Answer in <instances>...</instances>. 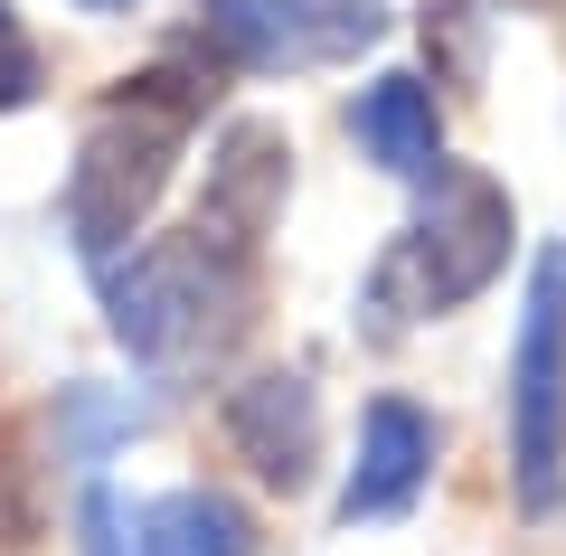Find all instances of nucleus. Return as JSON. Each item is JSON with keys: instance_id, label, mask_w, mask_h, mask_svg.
<instances>
[{"instance_id": "obj_1", "label": "nucleus", "mask_w": 566, "mask_h": 556, "mask_svg": "<svg viewBox=\"0 0 566 556\" xmlns=\"http://www.w3.org/2000/svg\"><path fill=\"white\" fill-rule=\"evenodd\" d=\"M199 114H208V85L180 76V66L123 76V95L104 104V123L76 141V170H66V237H76L85 264H114L151 227Z\"/></svg>"}, {"instance_id": "obj_2", "label": "nucleus", "mask_w": 566, "mask_h": 556, "mask_svg": "<svg viewBox=\"0 0 566 556\" xmlns=\"http://www.w3.org/2000/svg\"><path fill=\"white\" fill-rule=\"evenodd\" d=\"M237 302H245V255L218 245L208 227L142 245L133 264H104V312L133 358H170L208 331H237Z\"/></svg>"}, {"instance_id": "obj_3", "label": "nucleus", "mask_w": 566, "mask_h": 556, "mask_svg": "<svg viewBox=\"0 0 566 556\" xmlns=\"http://www.w3.org/2000/svg\"><path fill=\"white\" fill-rule=\"evenodd\" d=\"M510 237H520V218H510V189L482 170H424V208L416 227L397 237V255H387V293H406L416 312H453V302H472L491 274L510 264Z\"/></svg>"}, {"instance_id": "obj_4", "label": "nucleus", "mask_w": 566, "mask_h": 556, "mask_svg": "<svg viewBox=\"0 0 566 556\" xmlns=\"http://www.w3.org/2000/svg\"><path fill=\"white\" fill-rule=\"evenodd\" d=\"M510 472L520 510H557L566 491V255H538L510 349Z\"/></svg>"}, {"instance_id": "obj_5", "label": "nucleus", "mask_w": 566, "mask_h": 556, "mask_svg": "<svg viewBox=\"0 0 566 556\" xmlns=\"http://www.w3.org/2000/svg\"><path fill=\"white\" fill-rule=\"evenodd\" d=\"M283 189H293V141H283V123L245 114V123H227L218 151H208L199 227L218 245H237V255H255V245L274 237V218H283Z\"/></svg>"}, {"instance_id": "obj_6", "label": "nucleus", "mask_w": 566, "mask_h": 556, "mask_svg": "<svg viewBox=\"0 0 566 556\" xmlns=\"http://www.w3.org/2000/svg\"><path fill=\"white\" fill-rule=\"evenodd\" d=\"M227 443L255 481L274 491H303L312 462H322V397H312L303 368H264V378L227 387Z\"/></svg>"}, {"instance_id": "obj_7", "label": "nucleus", "mask_w": 566, "mask_h": 556, "mask_svg": "<svg viewBox=\"0 0 566 556\" xmlns=\"http://www.w3.org/2000/svg\"><path fill=\"white\" fill-rule=\"evenodd\" d=\"M434 472V416H416L406 397H378L359 416V472L340 491V518H397Z\"/></svg>"}, {"instance_id": "obj_8", "label": "nucleus", "mask_w": 566, "mask_h": 556, "mask_svg": "<svg viewBox=\"0 0 566 556\" xmlns=\"http://www.w3.org/2000/svg\"><path fill=\"white\" fill-rule=\"evenodd\" d=\"M349 133L368 141V160L397 179H424L434 160H444V123H434V95H424V76H378L359 104H349Z\"/></svg>"}, {"instance_id": "obj_9", "label": "nucleus", "mask_w": 566, "mask_h": 556, "mask_svg": "<svg viewBox=\"0 0 566 556\" xmlns=\"http://www.w3.org/2000/svg\"><path fill=\"white\" fill-rule=\"evenodd\" d=\"M133 556H255V518L227 491H161L133 518Z\"/></svg>"}, {"instance_id": "obj_10", "label": "nucleus", "mask_w": 566, "mask_h": 556, "mask_svg": "<svg viewBox=\"0 0 566 556\" xmlns=\"http://www.w3.org/2000/svg\"><path fill=\"white\" fill-rule=\"evenodd\" d=\"M199 20H208V48L237 66H283V57H303V39H293V10L283 0H199Z\"/></svg>"}, {"instance_id": "obj_11", "label": "nucleus", "mask_w": 566, "mask_h": 556, "mask_svg": "<svg viewBox=\"0 0 566 556\" xmlns=\"http://www.w3.org/2000/svg\"><path fill=\"white\" fill-rule=\"evenodd\" d=\"M293 39H303V57H349V48L387 39V10L378 0H293Z\"/></svg>"}, {"instance_id": "obj_12", "label": "nucleus", "mask_w": 566, "mask_h": 556, "mask_svg": "<svg viewBox=\"0 0 566 556\" xmlns=\"http://www.w3.org/2000/svg\"><path fill=\"white\" fill-rule=\"evenodd\" d=\"M29 95H39V48H29L20 10H10V0H0V114H20Z\"/></svg>"}, {"instance_id": "obj_13", "label": "nucleus", "mask_w": 566, "mask_h": 556, "mask_svg": "<svg viewBox=\"0 0 566 556\" xmlns=\"http://www.w3.org/2000/svg\"><path fill=\"white\" fill-rule=\"evenodd\" d=\"M424 48H434L453 76H472V66H482V48H472V0H434V10H424Z\"/></svg>"}, {"instance_id": "obj_14", "label": "nucleus", "mask_w": 566, "mask_h": 556, "mask_svg": "<svg viewBox=\"0 0 566 556\" xmlns=\"http://www.w3.org/2000/svg\"><path fill=\"white\" fill-rule=\"evenodd\" d=\"M85 556H123V537H114V491H85Z\"/></svg>"}, {"instance_id": "obj_15", "label": "nucleus", "mask_w": 566, "mask_h": 556, "mask_svg": "<svg viewBox=\"0 0 566 556\" xmlns=\"http://www.w3.org/2000/svg\"><path fill=\"white\" fill-rule=\"evenodd\" d=\"M0 537H20V491L0 481Z\"/></svg>"}, {"instance_id": "obj_16", "label": "nucleus", "mask_w": 566, "mask_h": 556, "mask_svg": "<svg viewBox=\"0 0 566 556\" xmlns=\"http://www.w3.org/2000/svg\"><path fill=\"white\" fill-rule=\"evenodd\" d=\"M76 10H133V0H76Z\"/></svg>"}, {"instance_id": "obj_17", "label": "nucleus", "mask_w": 566, "mask_h": 556, "mask_svg": "<svg viewBox=\"0 0 566 556\" xmlns=\"http://www.w3.org/2000/svg\"><path fill=\"white\" fill-rule=\"evenodd\" d=\"M520 10H547V0H520Z\"/></svg>"}]
</instances>
